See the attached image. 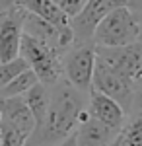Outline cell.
I'll return each mask as SVG.
<instances>
[{"label":"cell","mask_w":142,"mask_h":146,"mask_svg":"<svg viewBox=\"0 0 142 146\" xmlns=\"http://www.w3.org/2000/svg\"><path fill=\"white\" fill-rule=\"evenodd\" d=\"M51 90V101L49 111L41 125H37L29 135L25 146H56L76 131L82 115L88 109V98L90 94H84L72 84H68L64 78L49 86Z\"/></svg>","instance_id":"1"},{"label":"cell","mask_w":142,"mask_h":146,"mask_svg":"<svg viewBox=\"0 0 142 146\" xmlns=\"http://www.w3.org/2000/svg\"><path fill=\"white\" fill-rule=\"evenodd\" d=\"M142 23L127 4H119L99 22L92 43L96 47H127L140 41Z\"/></svg>","instance_id":"2"},{"label":"cell","mask_w":142,"mask_h":146,"mask_svg":"<svg viewBox=\"0 0 142 146\" xmlns=\"http://www.w3.org/2000/svg\"><path fill=\"white\" fill-rule=\"evenodd\" d=\"M20 55L25 58L29 68L37 74L39 82H43L47 86H53L55 82L62 78V56H64V53H60L58 49L49 45L47 41L35 37V35L23 33Z\"/></svg>","instance_id":"3"},{"label":"cell","mask_w":142,"mask_h":146,"mask_svg":"<svg viewBox=\"0 0 142 146\" xmlns=\"http://www.w3.org/2000/svg\"><path fill=\"white\" fill-rule=\"evenodd\" d=\"M96 68V45H72L62 56V78L84 94H92Z\"/></svg>","instance_id":"4"},{"label":"cell","mask_w":142,"mask_h":146,"mask_svg":"<svg viewBox=\"0 0 142 146\" xmlns=\"http://www.w3.org/2000/svg\"><path fill=\"white\" fill-rule=\"evenodd\" d=\"M96 56L132 86L142 78V41L127 47H98Z\"/></svg>","instance_id":"5"},{"label":"cell","mask_w":142,"mask_h":146,"mask_svg":"<svg viewBox=\"0 0 142 146\" xmlns=\"http://www.w3.org/2000/svg\"><path fill=\"white\" fill-rule=\"evenodd\" d=\"M119 4H123V0H86L82 10L70 18V29L74 35V45L92 43L94 31L99 25V22Z\"/></svg>","instance_id":"6"},{"label":"cell","mask_w":142,"mask_h":146,"mask_svg":"<svg viewBox=\"0 0 142 146\" xmlns=\"http://www.w3.org/2000/svg\"><path fill=\"white\" fill-rule=\"evenodd\" d=\"M92 90L101 92L105 96L113 98L115 101H119L125 111H129L132 107V86L129 80H125L121 74H117L111 66H107L105 62H101L96 56V68H94V86Z\"/></svg>","instance_id":"7"},{"label":"cell","mask_w":142,"mask_h":146,"mask_svg":"<svg viewBox=\"0 0 142 146\" xmlns=\"http://www.w3.org/2000/svg\"><path fill=\"white\" fill-rule=\"evenodd\" d=\"M22 35H23L22 8L14 6L10 12L0 16V62H6V60L20 56Z\"/></svg>","instance_id":"8"},{"label":"cell","mask_w":142,"mask_h":146,"mask_svg":"<svg viewBox=\"0 0 142 146\" xmlns=\"http://www.w3.org/2000/svg\"><path fill=\"white\" fill-rule=\"evenodd\" d=\"M117 136H119V131H115L105 123L98 121L96 117H92L88 109L82 115L76 131H74L76 146H109Z\"/></svg>","instance_id":"9"},{"label":"cell","mask_w":142,"mask_h":146,"mask_svg":"<svg viewBox=\"0 0 142 146\" xmlns=\"http://www.w3.org/2000/svg\"><path fill=\"white\" fill-rule=\"evenodd\" d=\"M88 113L115 131H121L125 125V119H127V111L123 109L119 101H115L113 98L96 90H92L90 98H88Z\"/></svg>","instance_id":"10"},{"label":"cell","mask_w":142,"mask_h":146,"mask_svg":"<svg viewBox=\"0 0 142 146\" xmlns=\"http://www.w3.org/2000/svg\"><path fill=\"white\" fill-rule=\"evenodd\" d=\"M0 121L8 123L29 136L35 129V119L23 100V96L0 98Z\"/></svg>","instance_id":"11"},{"label":"cell","mask_w":142,"mask_h":146,"mask_svg":"<svg viewBox=\"0 0 142 146\" xmlns=\"http://www.w3.org/2000/svg\"><path fill=\"white\" fill-rule=\"evenodd\" d=\"M16 6H20L25 12L49 22L51 25H55L58 29L70 27V16L64 10H60L53 0H18Z\"/></svg>","instance_id":"12"},{"label":"cell","mask_w":142,"mask_h":146,"mask_svg":"<svg viewBox=\"0 0 142 146\" xmlns=\"http://www.w3.org/2000/svg\"><path fill=\"white\" fill-rule=\"evenodd\" d=\"M23 100L27 103L33 119H35V127L41 125L45 121V117H47L49 101H51V90H49V86L43 84V82H37L29 92L23 94Z\"/></svg>","instance_id":"13"},{"label":"cell","mask_w":142,"mask_h":146,"mask_svg":"<svg viewBox=\"0 0 142 146\" xmlns=\"http://www.w3.org/2000/svg\"><path fill=\"white\" fill-rule=\"evenodd\" d=\"M39 82L37 74L33 72L31 68L23 70L22 74H18L16 78H12L6 86L0 88V98H14V96H23L25 92H29Z\"/></svg>","instance_id":"14"},{"label":"cell","mask_w":142,"mask_h":146,"mask_svg":"<svg viewBox=\"0 0 142 146\" xmlns=\"http://www.w3.org/2000/svg\"><path fill=\"white\" fill-rule=\"evenodd\" d=\"M121 146H142V113H136L119 131Z\"/></svg>","instance_id":"15"},{"label":"cell","mask_w":142,"mask_h":146,"mask_svg":"<svg viewBox=\"0 0 142 146\" xmlns=\"http://www.w3.org/2000/svg\"><path fill=\"white\" fill-rule=\"evenodd\" d=\"M29 64L25 62V58L22 55L12 58V60H6V62H0V88L6 86L12 78H16L18 74H22L23 70H27Z\"/></svg>","instance_id":"16"},{"label":"cell","mask_w":142,"mask_h":146,"mask_svg":"<svg viewBox=\"0 0 142 146\" xmlns=\"http://www.w3.org/2000/svg\"><path fill=\"white\" fill-rule=\"evenodd\" d=\"M29 136L20 129L0 121V146H25Z\"/></svg>","instance_id":"17"},{"label":"cell","mask_w":142,"mask_h":146,"mask_svg":"<svg viewBox=\"0 0 142 146\" xmlns=\"http://www.w3.org/2000/svg\"><path fill=\"white\" fill-rule=\"evenodd\" d=\"M53 2H55L60 10H64L70 18L76 16L78 12L82 10V6L86 4V0H53Z\"/></svg>","instance_id":"18"},{"label":"cell","mask_w":142,"mask_h":146,"mask_svg":"<svg viewBox=\"0 0 142 146\" xmlns=\"http://www.w3.org/2000/svg\"><path fill=\"white\" fill-rule=\"evenodd\" d=\"M136 109V113H142V78L134 84V90H132V107Z\"/></svg>","instance_id":"19"},{"label":"cell","mask_w":142,"mask_h":146,"mask_svg":"<svg viewBox=\"0 0 142 146\" xmlns=\"http://www.w3.org/2000/svg\"><path fill=\"white\" fill-rule=\"evenodd\" d=\"M16 4H18V0H0V16L6 14V12H10Z\"/></svg>","instance_id":"20"},{"label":"cell","mask_w":142,"mask_h":146,"mask_svg":"<svg viewBox=\"0 0 142 146\" xmlns=\"http://www.w3.org/2000/svg\"><path fill=\"white\" fill-rule=\"evenodd\" d=\"M56 146H76V138H74V133L70 136H66L64 140L60 142V144H56Z\"/></svg>","instance_id":"21"},{"label":"cell","mask_w":142,"mask_h":146,"mask_svg":"<svg viewBox=\"0 0 142 146\" xmlns=\"http://www.w3.org/2000/svg\"><path fill=\"white\" fill-rule=\"evenodd\" d=\"M109 146H121V144H119V138H115V140H113Z\"/></svg>","instance_id":"22"}]
</instances>
